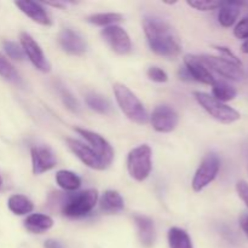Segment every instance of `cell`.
<instances>
[{
    "instance_id": "cell-1",
    "label": "cell",
    "mask_w": 248,
    "mask_h": 248,
    "mask_svg": "<svg viewBox=\"0 0 248 248\" xmlns=\"http://www.w3.org/2000/svg\"><path fill=\"white\" fill-rule=\"evenodd\" d=\"M143 29L150 50L161 57L173 60L181 53V44L172 27L156 16H147L143 19Z\"/></svg>"
},
{
    "instance_id": "cell-2",
    "label": "cell",
    "mask_w": 248,
    "mask_h": 248,
    "mask_svg": "<svg viewBox=\"0 0 248 248\" xmlns=\"http://www.w3.org/2000/svg\"><path fill=\"white\" fill-rule=\"evenodd\" d=\"M113 91L121 111L131 121L138 124V125H144L149 121V115H148L143 103L126 85L116 82L113 86Z\"/></svg>"
},
{
    "instance_id": "cell-3",
    "label": "cell",
    "mask_w": 248,
    "mask_h": 248,
    "mask_svg": "<svg viewBox=\"0 0 248 248\" xmlns=\"http://www.w3.org/2000/svg\"><path fill=\"white\" fill-rule=\"evenodd\" d=\"M98 201V193L94 189L75 194H64L61 212L69 218H80L89 215Z\"/></svg>"
},
{
    "instance_id": "cell-4",
    "label": "cell",
    "mask_w": 248,
    "mask_h": 248,
    "mask_svg": "<svg viewBox=\"0 0 248 248\" xmlns=\"http://www.w3.org/2000/svg\"><path fill=\"white\" fill-rule=\"evenodd\" d=\"M194 97H195L196 102L212 116L217 121L222 124H232L235 121L240 120L241 115L237 110H235L232 107L227 106L225 103L217 101L215 97L211 94L206 93V92L195 91L194 92Z\"/></svg>"
},
{
    "instance_id": "cell-5",
    "label": "cell",
    "mask_w": 248,
    "mask_h": 248,
    "mask_svg": "<svg viewBox=\"0 0 248 248\" xmlns=\"http://www.w3.org/2000/svg\"><path fill=\"white\" fill-rule=\"evenodd\" d=\"M153 169L152 148L148 144L133 148L127 156V170L135 181L143 182L149 177Z\"/></svg>"
},
{
    "instance_id": "cell-6",
    "label": "cell",
    "mask_w": 248,
    "mask_h": 248,
    "mask_svg": "<svg viewBox=\"0 0 248 248\" xmlns=\"http://www.w3.org/2000/svg\"><path fill=\"white\" fill-rule=\"evenodd\" d=\"M219 169L220 160L218 155L215 153H210V154L206 155L193 178L191 186H193L194 191H201L206 186H210L217 177Z\"/></svg>"
},
{
    "instance_id": "cell-7",
    "label": "cell",
    "mask_w": 248,
    "mask_h": 248,
    "mask_svg": "<svg viewBox=\"0 0 248 248\" xmlns=\"http://www.w3.org/2000/svg\"><path fill=\"white\" fill-rule=\"evenodd\" d=\"M200 58L208 69H212L213 72L219 74L220 77L232 80V81L244 80L245 73L240 65L234 64V63L229 62V61L224 60L222 57H218V56L202 55L200 56Z\"/></svg>"
},
{
    "instance_id": "cell-8",
    "label": "cell",
    "mask_w": 248,
    "mask_h": 248,
    "mask_svg": "<svg viewBox=\"0 0 248 248\" xmlns=\"http://www.w3.org/2000/svg\"><path fill=\"white\" fill-rule=\"evenodd\" d=\"M75 132H77L78 135L81 136V137L89 143L90 147L92 148V150L96 153L97 156L101 159V161L103 162L104 166L108 169L114 159V149L111 148V145L109 144L108 140H107L106 138L102 137L101 135H98V133L85 130V128L77 127L75 128Z\"/></svg>"
},
{
    "instance_id": "cell-9",
    "label": "cell",
    "mask_w": 248,
    "mask_h": 248,
    "mask_svg": "<svg viewBox=\"0 0 248 248\" xmlns=\"http://www.w3.org/2000/svg\"><path fill=\"white\" fill-rule=\"evenodd\" d=\"M102 38L110 46L111 50L118 55L125 56L132 51V43L127 31L120 26H109L102 29Z\"/></svg>"
},
{
    "instance_id": "cell-10",
    "label": "cell",
    "mask_w": 248,
    "mask_h": 248,
    "mask_svg": "<svg viewBox=\"0 0 248 248\" xmlns=\"http://www.w3.org/2000/svg\"><path fill=\"white\" fill-rule=\"evenodd\" d=\"M19 40H21V47L22 50H23L24 56L28 57V60L31 61V64H33L36 69L40 70V72L43 73L50 72L51 64L48 63V61L46 60L40 45L34 40L33 36H31V34L23 31V33H21Z\"/></svg>"
},
{
    "instance_id": "cell-11",
    "label": "cell",
    "mask_w": 248,
    "mask_h": 248,
    "mask_svg": "<svg viewBox=\"0 0 248 248\" xmlns=\"http://www.w3.org/2000/svg\"><path fill=\"white\" fill-rule=\"evenodd\" d=\"M178 120L179 118L177 111L167 104L157 106L150 115L153 128L161 133L172 132L178 125Z\"/></svg>"
},
{
    "instance_id": "cell-12",
    "label": "cell",
    "mask_w": 248,
    "mask_h": 248,
    "mask_svg": "<svg viewBox=\"0 0 248 248\" xmlns=\"http://www.w3.org/2000/svg\"><path fill=\"white\" fill-rule=\"evenodd\" d=\"M67 145L72 150L73 154H75V156L90 169L98 170V171L107 169L90 145L85 144L78 140H73V138H68Z\"/></svg>"
},
{
    "instance_id": "cell-13",
    "label": "cell",
    "mask_w": 248,
    "mask_h": 248,
    "mask_svg": "<svg viewBox=\"0 0 248 248\" xmlns=\"http://www.w3.org/2000/svg\"><path fill=\"white\" fill-rule=\"evenodd\" d=\"M184 67L190 74L191 79L195 81L201 82L205 85H213L216 81V78L205 65V63L201 61L200 56L196 55H186L184 56Z\"/></svg>"
},
{
    "instance_id": "cell-14",
    "label": "cell",
    "mask_w": 248,
    "mask_h": 248,
    "mask_svg": "<svg viewBox=\"0 0 248 248\" xmlns=\"http://www.w3.org/2000/svg\"><path fill=\"white\" fill-rule=\"evenodd\" d=\"M58 44L68 55L81 56L86 52V43L82 36L70 28H64L61 31L58 35Z\"/></svg>"
},
{
    "instance_id": "cell-15",
    "label": "cell",
    "mask_w": 248,
    "mask_h": 248,
    "mask_svg": "<svg viewBox=\"0 0 248 248\" xmlns=\"http://www.w3.org/2000/svg\"><path fill=\"white\" fill-rule=\"evenodd\" d=\"M31 169L35 176L51 171L57 165L55 155L46 147H33L31 150Z\"/></svg>"
},
{
    "instance_id": "cell-16",
    "label": "cell",
    "mask_w": 248,
    "mask_h": 248,
    "mask_svg": "<svg viewBox=\"0 0 248 248\" xmlns=\"http://www.w3.org/2000/svg\"><path fill=\"white\" fill-rule=\"evenodd\" d=\"M15 5H16L26 16H28L29 18L33 19L36 23L45 27H48L52 24L50 15H48L47 11L44 9L43 5L39 4V2L24 0V1H16Z\"/></svg>"
},
{
    "instance_id": "cell-17",
    "label": "cell",
    "mask_w": 248,
    "mask_h": 248,
    "mask_svg": "<svg viewBox=\"0 0 248 248\" xmlns=\"http://www.w3.org/2000/svg\"><path fill=\"white\" fill-rule=\"evenodd\" d=\"M133 219H135L136 225H137L138 237H140V244L145 248L154 246L155 239H156L154 222L149 217H145V216L142 215H136Z\"/></svg>"
},
{
    "instance_id": "cell-18",
    "label": "cell",
    "mask_w": 248,
    "mask_h": 248,
    "mask_svg": "<svg viewBox=\"0 0 248 248\" xmlns=\"http://www.w3.org/2000/svg\"><path fill=\"white\" fill-rule=\"evenodd\" d=\"M124 199L118 191L107 190L99 199V208L107 215H115L124 210Z\"/></svg>"
},
{
    "instance_id": "cell-19",
    "label": "cell",
    "mask_w": 248,
    "mask_h": 248,
    "mask_svg": "<svg viewBox=\"0 0 248 248\" xmlns=\"http://www.w3.org/2000/svg\"><path fill=\"white\" fill-rule=\"evenodd\" d=\"M244 4L236 1H227L223 2L222 6L219 7V12H218V22L220 26L224 28H230L235 24L240 16V11H241V6Z\"/></svg>"
},
{
    "instance_id": "cell-20",
    "label": "cell",
    "mask_w": 248,
    "mask_h": 248,
    "mask_svg": "<svg viewBox=\"0 0 248 248\" xmlns=\"http://www.w3.org/2000/svg\"><path fill=\"white\" fill-rule=\"evenodd\" d=\"M53 227V219L47 215L33 213L24 220V228L31 234H44Z\"/></svg>"
},
{
    "instance_id": "cell-21",
    "label": "cell",
    "mask_w": 248,
    "mask_h": 248,
    "mask_svg": "<svg viewBox=\"0 0 248 248\" xmlns=\"http://www.w3.org/2000/svg\"><path fill=\"white\" fill-rule=\"evenodd\" d=\"M7 207L16 216H26L34 210L33 202L27 196L19 194L10 196L7 200Z\"/></svg>"
},
{
    "instance_id": "cell-22",
    "label": "cell",
    "mask_w": 248,
    "mask_h": 248,
    "mask_svg": "<svg viewBox=\"0 0 248 248\" xmlns=\"http://www.w3.org/2000/svg\"><path fill=\"white\" fill-rule=\"evenodd\" d=\"M56 182L65 191H77L81 186V179L77 173L61 170L56 173Z\"/></svg>"
},
{
    "instance_id": "cell-23",
    "label": "cell",
    "mask_w": 248,
    "mask_h": 248,
    "mask_svg": "<svg viewBox=\"0 0 248 248\" xmlns=\"http://www.w3.org/2000/svg\"><path fill=\"white\" fill-rule=\"evenodd\" d=\"M237 91L234 86L223 80H216L212 85V97L217 101L225 103V102L232 101L236 97Z\"/></svg>"
},
{
    "instance_id": "cell-24",
    "label": "cell",
    "mask_w": 248,
    "mask_h": 248,
    "mask_svg": "<svg viewBox=\"0 0 248 248\" xmlns=\"http://www.w3.org/2000/svg\"><path fill=\"white\" fill-rule=\"evenodd\" d=\"M170 248H194L190 236L181 228H171L169 230Z\"/></svg>"
},
{
    "instance_id": "cell-25",
    "label": "cell",
    "mask_w": 248,
    "mask_h": 248,
    "mask_svg": "<svg viewBox=\"0 0 248 248\" xmlns=\"http://www.w3.org/2000/svg\"><path fill=\"white\" fill-rule=\"evenodd\" d=\"M85 101H86L87 106L97 113L103 114V115H108L111 113V104L109 103L108 99L104 98L101 94L93 93V92L87 93Z\"/></svg>"
},
{
    "instance_id": "cell-26",
    "label": "cell",
    "mask_w": 248,
    "mask_h": 248,
    "mask_svg": "<svg viewBox=\"0 0 248 248\" xmlns=\"http://www.w3.org/2000/svg\"><path fill=\"white\" fill-rule=\"evenodd\" d=\"M124 19L123 15L116 14V12H106V14H94L87 17V21L94 26L99 27H109L115 26L116 23L121 22Z\"/></svg>"
},
{
    "instance_id": "cell-27",
    "label": "cell",
    "mask_w": 248,
    "mask_h": 248,
    "mask_svg": "<svg viewBox=\"0 0 248 248\" xmlns=\"http://www.w3.org/2000/svg\"><path fill=\"white\" fill-rule=\"evenodd\" d=\"M0 77L15 85H21L22 79L14 65L0 53Z\"/></svg>"
},
{
    "instance_id": "cell-28",
    "label": "cell",
    "mask_w": 248,
    "mask_h": 248,
    "mask_svg": "<svg viewBox=\"0 0 248 248\" xmlns=\"http://www.w3.org/2000/svg\"><path fill=\"white\" fill-rule=\"evenodd\" d=\"M2 48L6 52V55L9 56L11 60L18 61V62H22L24 60V52L22 50L21 46L18 44H16L15 41L5 40L2 41Z\"/></svg>"
},
{
    "instance_id": "cell-29",
    "label": "cell",
    "mask_w": 248,
    "mask_h": 248,
    "mask_svg": "<svg viewBox=\"0 0 248 248\" xmlns=\"http://www.w3.org/2000/svg\"><path fill=\"white\" fill-rule=\"evenodd\" d=\"M186 4L193 9L199 10V11H213L218 10L222 6L223 2L220 1H207V0H188Z\"/></svg>"
},
{
    "instance_id": "cell-30",
    "label": "cell",
    "mask_w": 248,
    "mask_h": 248,
    "mask_svg": "<svg viewBox=\"0 0 248 248\" xmlns=\"http://www.w3.org/2000/svg\"><path fill=\"white\" fill-rule=\"evenodd\" d=\"M60 94H61V98H62L63 103L64 106L67 107L69 110H72L73 113H79L80 111V106L78 103V101L75 99V97L68 91L67 89H60Z\"/></svg>"
},
{
    "instance_id": "cell-31",
    "label": "cell",
    "mask_w": 248,
    "mask_h": 248,
    "mask_svg": "<svg viewBox=\"0 0 248 248\" xmlns=\"http://www.w3.org/2000/svg\"><path fill=\"white\" fill-rule=\"evenodd\" d=\"M148 78L155 82H166L169 80V75L164 69L159 67H150L147 72Z\"/></svg>"
},
{
    "instance_id": "cell-32",
    "label": "cell",
    "mask_w": 248,
    "mask_h": 248,
    "mask_svg": "<svg viewBox=\"0 0 248 248\" xmlns=\"http://www.w3.org/2000/svg\"><path fill=\"white\" fill-rule=\"evenodd\" d=\"M215 48L218 51V52L220 53V57H222V58H224V60L229 61V62H232V63H234V64L240 65V67L242 65L241 61H240L239 58H237L236 56L232 53V51L230 50V48L225 47V46H215Z\"/></svg>"
},
{
    "instance_id": "cell-33",
    "label": "cell",
    "mask_w": 248,
    "mask_h": 248,
    "mask_svg": "<svg viewBox=\"0 0 248 248\" xmlns=\"http://www.w3.org/2000/svg\"><path fill=\"white\" fill-rule=\"evenodd\" d=\"M234 35L236 36L237 39H241V40H246V39H248V17L242 18L241 21L235 26Z\"/></svg>"
},
{
    "instance_id": "cell-34",
    "label": "cell",
    "mask_w": 248,
    "mask_h": 248,
    "mask_svg": "<svg viewBox=\"0 0 248 248\" xmlns=\"http://www.w3.org/2000/svg\"><path fill=\"white\" fill-rule=\"evenodd\" d=\"M236 190L241 200L246 203L248 207V183L245 181H239L236 184Z\"/></svg>"
},
{
    "instance_id": "cell-35",
    "label": "cell",
    "mask_w": 248,
    "mask_h": 248,
    "mask_svg": "<svg viewBox=\"0 0 248 248\" xmlns=\"http://www.w3.org/2000/svg\"><path fill=\"white\" fill-rule=\"evenodd\" d=\"M240 225H241L242 232H245V235L248 237V215L244 213V215L240 217Z\"/></svg>"
},
{
    "instance_id": "cell-36",
    "label": "cell",
    "mask_w": 248,
    "mask_h": 248,
    "mask_svg": "<svg viewBox=\"0 0 248 248\" xmlns=\"http://www.w3.org/2000/svg\"><path fill=\"white\" fill-rule=\"evenodd\" d=\"M44 248H64L61 242L56 241V240H46L45 244H44Z\"/></svg>"
},
{
    "instance_id": "cell-37",
    "label": "cell",
    "mask_w": 248,
    "mask_h": 248,
    "mask_svg": "<svg viewBox=\"0 0 248 248\" xmlns=\"http://www.w3.org/2000/svg\"><path fill=\"white\" fill-rule=\"evenodd\" d=\"M178 75H179V78H181L182 80H188V81L193 80V79H191L190 74L188 73V70L186 69V67H183V68H181V69H179Z\"/></svg>"
},
{
    "instance_id": "cell-38",
    "label": "cell",
    "mask_w": 248,
    "mask_h": 248,
    "mask_svg": "<svg viewBox=\"0 0 248 248\" xmlns=\"http://www.w3.org/2000/svg\"><path fill=\"white\" fill-rule=\"evenodd\" d=\"M242 152H244V157L246 160V167H247V172H248V142H246L242 147Z\"/></svg>"
},
{
    "instance_id": "cell-39",
    "label": "cell",
    "mask_w": 248,
    "mask_h": 248,
    "mask_svg": "<svg viewBox=\"0 0 248 248\" xmlns=\"http://www.w3.org/2000/svg\"><path fill=\"white\" fill-rule=\"evenodd\" d=\"M241 51L244 53H248V39H246V40H245V43L242 44Z\"/></svg>"
},
{
    "instance_id": "cell-40",
    "label": "cell",
    "mask_w": 248,
    "mask_h": 248,
    "mask_svg": "<svg viewBox=\"0 0 248 248\" xmlns=\"http://www.w3.org/2000/svg\"><path fill=\"white\" fill-rule=\"evenodd\" d=\"M2 184H4V182H2V177H1V174H0V190L2 189Z\"/></svg>"
}]
</instances>
